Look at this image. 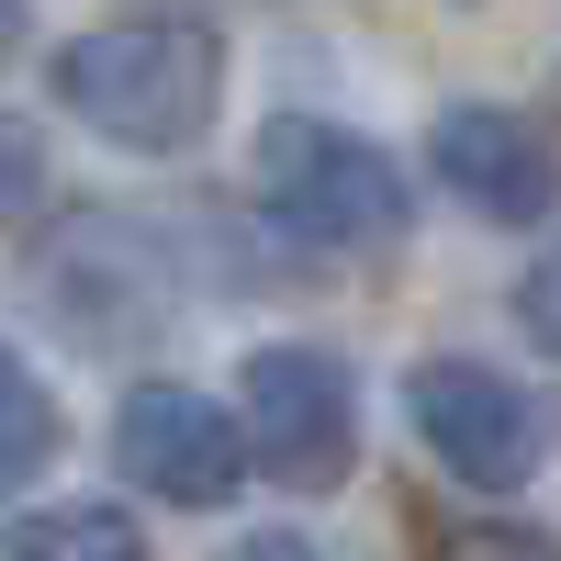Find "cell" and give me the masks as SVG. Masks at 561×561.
Masks as SVG:
<instances>
[{
  "label": "cell",
  "mask_w": 561,
  "mask_h": 561,
  "mask_svg": "<svg viewBox=\"0 0 561 561\" xmlns=\"http://www.w3.org/2000/svg\"><path fill=\"white\" fill-rule=\"evenodd\" d=\"M45 102L124 158H192L225 113V34L192 23V12L90 23L45 57Z\"/></svg>",
  "instance_id": "6da1fadb"
},
{
  "label": "cell",
  "mask_w": 561,
  "mask_h": 561,
  "mask_svg": "<svg viewBox=\"0 0 561 561\" xmlns=\"http://www.w3.org/2000/svg\"><path fill=\"white\" fill-rule=\"evenodd\" d=\"M248 214L314 259H393L415 237V180L393 169V147L325 113H270L248 147Z\"/></svg>",
  "instance_id": "7a4b0ae2"
},
{
  "label": "cell",
  "mask_w": 561,
  "mask_h": 561,
  "mask_svg": "<svg viewBox=\"0 0 561 561\" xmlns=\"http://www.w3.org/2000/svg\"><path fill=\"white\" fill-rule=\"evenodd\" d=\"M404 427L438 460V483H460V494H528L561 460V393L449 348V359L404 370Z\"/></svg>",
  "instance_id": "3957f363"
},
{
  "label": "cell",
  "mask_w": 561,
  "mask_h": 561,
  "mask_svg": "<svg viewBox=\"0 0 561 561\" xmlns=\"http://www.w3.org/2000/svg\"><path fill=\"white\" fill-rule=\"evenodd\" d=\"M23 293H34V314L57 325L68 348L135 359L180 314V270H169V237H158L147 214H68L57 237L34 248Z\"/></svg>",
  "instance_id": "277c9868"
},
{
  "label": "cell",
  "mask_w": 561,
  "mask_h": 561,
  "mask_svg": "<svg viewBox=\"0 0 561 561\" xmlns=\"http://www.w3.org/2000/svg\"><path fill=\"white\" fill-rule=\"evenodd\" d=\"M237 438H248V472L280 494H337L359 472V370L337 348H304V337H270L237 359Z\"/></svg>",
  "instance_id": "5b68a950"
},
{
  "label": "cell",
  "mask_w": 561,
  "mask_h": 561,
  "mask_svg": "<svg viewBox=\"0 0 561 561\" xmlns=\"http://www.w3.org/2000/svg\"><path fill=\"white\" fill-rule=\"evenodd\" d=\"M113 472L169 517H214L248 494V438L203 382H135L113 404Z\"/></svg>",
  "instance_id": "8992f818"
},
{
  "label": "cell",
  "mask_w": 561,
  "mask_h": 561,
  "mask_svg": "<svg viewBox=\"0 0 561 561\" xmlns=\"http://www.w3.org/2000/svg\"><path fill=\"white\" fill-rule=\"evenodd\" d=\"M427 180L472 214V225H505V237H528V225L561 214V124L517 113V102H449L427 124Z\"/></svg>",
  "instance_id": "52a82bcc"
},
{
  "label": "cell",
  "mask_w": 561,
  "mask_h": 561,
  "mask_svg": "<svg viewBox=\"0 0 561 561\" xmlns=\"http://www.w3.org/2000/svg\"><path fill=\"white\" fill-rule=\"evenodd\" d=\"M0 561H147L135 505L68 494V505H0Z\"/></svg>",
  "instance_id": "ba28073f"
},
{
  "label": "cell",
  "mask_w": 561,
  "mask_h": 561,
  "mask_svg": "<svg viewBox=\"0 0 561 561\" xmlns=\"http://www.w3.org/2000/svg\"><path fill=\"white\" fill-rule=\"evenodd\" d=\"M57 449H68V415L57 393H45V370L0 337V505H23L45 472H57Z\"/></svg>",
  "instance_id": "9c48e42d"
},
{
  "label": "cell",
  "mask_w": 561,
  "mask_h": 561,
  "mask_svg": "<svg viewBox=\"0 0 561 561\" xmlns=\"http://www.w3.org/2000/svg\"><path fill=\"white\" fill-rule=\"evenodd\" d=\"M45 203H57V147L34 113H0V225H34Z\"/></svg>",
  "instance_id": "30bf717a"
},
{
  "label": "cell",
  "mask_w": 561,
  "mask_h": 561,
  "mask_svg": "<svg viewBox=\"0 0 561 561\" xmlns=\"http://www.w3.org/2000/svg\"><path fill=\"white\" fill-rule=\"evenodd\" d=\"M517 325H528L539 359H561V225L539 237V259H528V280H517Z\"/></svg>",
  "instance_id": "8fae6325"
},
{
  "label": "cell",
  "mask_w": 561,
  "mask_h": 561,
  "mask_svg": "<svg viewBox=\"0 0 561 561\" xmlns=\"http://www.w3.org/2000/svg\"><path fill=\"white\" fill-rule=\"evenodd\" d=\"M214 561H325V550H314L304 528H248V539H225Z\"/></svg>",
  "instance_id": "7c38bea8"
},
{
  "label": "cell",
  "mask_w": 561,
  "mask_h": 561,
  "mask_svg": "<svg viewBox=\"0 0 561 561\" xmlns=\"http://www.w3.org/2000/svg\"><path fill=\"white\" fill-rule=\"evenodd\" d=\"M438 561H561V550H539V539H494V528H472V539H438Z\"/></svg>",
  "instance_id": "4fadbf2b"
},
{
  "label": "cell",
  "mask_w": 561,
  "mask_h": 561,
  "mask_svg": "<svg viewBox=\"0 0 561 561\" xmlns=\"http://www.w3.org/2000/svg\"><path fill=\"white\" fill-rule=\"evenodd\" d=\"M23 34H34V0H0V57H12Z\"/></svg>",
  "instance_id": "5bb4252c"
}]
</instances>
